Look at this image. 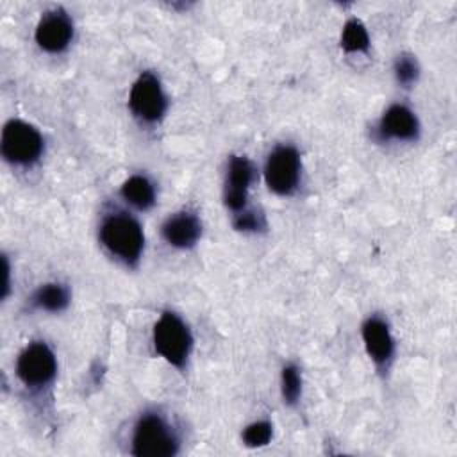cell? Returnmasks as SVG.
<instances>
[{
	"label": "cell",
	"mask_w": 457,
	"mask_h": 457,
	"mask_svg": "<svg viewBox=\"0 0 457 457\" xmlns=\"http://www.w3.org/2000/svg\"><path fill=\"white\" fill-rule=\"evenodd\" d=\"M100 241L114 257L127 264L137 262L145 246L141 225L125 212H112L104 218L100 225Z\"/></svg>",
	"instance_id": "6da1fadb"
},
{
	"label": "cell",
	"mask_w": 457,
	"mask_h": 457,
	"mask_svg": "<svg viewBox=\"0 0 457 457\" xmlns=\"http://www.w3.org/2000/svg\"><path fill=\"white\" fill-rule=\"evenodd\" d=\"M193 337L187 325L175 312H162L154 325L155 352L175 368H184L191 352Z\"/></svg>",
	"instance_id": "7a4b0ae2"
},
{
	"label": "cell",
	"mask_w": 457,
	"mask_h": 457,
	"mask_svg": "<svg viewBox=\"0 0 457 457\" xmlns=\"http://www.w3.org/2000/svg\"><path fill=\"white\" fill-rule=\"evenodd\" d=\"M179 450V439L171 427L159 414H145L139 418L134 437L132 453L137 457H171Z\"/></svg>",
	"instance_id": "3957f363"
},
{
	"label": "cell",
	"mask_w": 457,
	"mask_h": 457,
	"mask_svg": "<svg viewBox=\"0 0 457 457\" xmlns=\"http://www.w3.org/2000/svg\"><path fill=\"white\" fill-rule=\"evenodd\" d=\"M2 155L12 164H30L43 152V137L36 127L21 120H11L2 130Z\"/></svg>",
	"instance_id": "277c9868"
},
{
	"label": "cell",
	"mask_w": 457,
	"mask_h": 457,
	"mask_svg": "<svg viewBox=\"0 0 457 457\" xmlns=\"http://www.w3.org/2000/svg\"><path fill=\"white\" fill-rule=\"evenodd\" d=\"M300 155L289 145L277 146L266 161L264 177L268 187L277 195H291L300 180Z\"/></svg>",
	"instance_id": "5b68a950"
},
{
	"label": "cell",
	"mask_w": 457,
	"mask_h": 457,
	"mask_svg": "<svg viewBox=\"0 0 457 457\" xmlns=\"http://www.w3.org/2000/svg\"><path fill=\"white\" fill-rule=\"evenodd\" d=\"M129 105L134 116H137L141 121L154 123L161 120L166 111V96L159 79L154 73L145 71L137 77L129 95Z\"/></svg>",
	"instance_id": "8992f818"
},
{
	"label": "cell",
	"mask_w": 457,
	"mask_h": 457,
	"mask_svg": "<svg viewBox=\"0 0 457 457\" xmlns=\"http://www.w3.org/2000/svg\"><path fill=\"white\" fill-rule=\"evenodd\" d=\"M57 371L54 352L43 341L29 345L18 357L16 373L25 386L41 387L52 382Z\"/></svg>",
	"instance_id": "52a82bcc"
},
{
	"label": "cell",
	"mask_w": 457,
	"mask_h": 457,
	"mask_svg": "<svg viewBox=\"0 0 457 457\" xmlns=\"http://www.w3.org/2000/svg\"><path fill=\"white\" fill-rule=\"evenodd\" d=\"M253 179V166L246 157L234 155L227 166L223 200L228 209L239 212L246 205L248 189Z\"/></svg>",
	"instance_id": "ba28073f"
},
{
	"label": "cell",
	"mask_w": 457,
	"mask_h": 457,
	"mask_svg": "<svg viewBox=\"0 0 457 457\" xmlns=\"http://www.w3.org/2000/svg\"><path fill=\"white\" fill-rule=\"evenodd\" d=\"M73 37V23L62 11H50L46 12L37 27H36V41L37 45L50 52L57 54L64 50Z\"/></svg>",
	"instance_id": "9c48e42d"
},
{
	"label": "cell",
	"mask_w": 457,
	"mask_h": 457,
	"mask_svg": "<svg viewBox=\"0 0 457 457\" xmlns=\"http://www.w3.org/2000/svg\"><path fill=\"white\" fill-rule=\"evenodd\" d=\"M420 132L418 120L411 109L405 105H391L378 123V134L386 139H402L411 141L416 139Z\"/></svg>",
	"instance_id": "30bf717a"
},
{
	"label": "cell",
	"mask_w": 457,
	"mask_h": 457,
	"mask_svg": "<svg viewBox=\"0 0 457 457\" xmlns=\"http://www.w3.org/2000/svg\"><path fill=\"white\" fill-rule=\"evenodd\" d=\"M362 341L368 355L378 364L384 366L393 355V337L387 323L382 318H368L362 325Z\"/></svg>",
	"instance_id": "8fae6325"
},
{
	"label": "cell",
	"mask_w": 457,
	"mask_h": 457,
	"mask_svg": "<svg viewBox=\"0 0 457 457\" xmlns=\"http://www.w3.org/2000/svg\"><path fill=\"white\" fill-rule=\"evenodd\" d=\"M202 234L200 220L191 212H177L162 223V237L175 248L193 246Z\"/></svg>",
	"instance_id": "7c38bea8"
},
{
	"label": "cell",
	"mask_w": 457,
	"mask_h": 457,
	"mask_svg": "<svg viewBox=\"0 0 457 457\" xmlns=\"http://www.w3.org/2000/svg\"><path fill=\"white\" fill-rule=\"evenodd\" d=\"M120 193L130 205H134L137 209H148L155 202V189H154L152 182L143 175L129 177L123 182Z\"/></svg>",
	"instance_id": "4fadbf2b"
},
{
	"label": "cell",
	"mask_w": 457,
	"mask_h": 457,
	"mask_svg": "<svg viewBox=\"0 0 457 457\" xmlns=\"http://www.w3.org/2000/svg\"><path fill=\"white\" fill-rule=\"evenodd\" d=\"M34 303L45 311L59 312L70 303V293L61 284H45L36 291Z\"/></svg>",
	"instance_id": "5bb4252c"
},
{
	"label": "cell",
	"mask_w": 457,
	"mask_h": 457,
	"mask_svg": "<svg viewBox=\"0 0 457 457\" xmlns=\"http://www.w3.org/2000/svg\"><path fill=\"white\" fill-rule=\"evenodd\" d=\"M341 46L346 52H364L370 46V36L361 20L352 18L345 23L341 32Z\"/></svg>",
	"instance_id": "9a60e30c"
},
{
	"label": "cell",
	"mask_w": 457,
	"mask_h": 457,
	"mask_svg": "<svg viewBox=\"0 0 457 457\" xmlns=\"http://www.w3.org/2000/svg\"><path fill=\"white\" fill-rule=\"evenodd\" d=\"M280 389L284 402L296 403L302 395V377L300 370L295 364H286L280 375Z\"/></svg>",
	"instance_id": "2e32d148"
},
{
	"label": "cell",
	"mask_w": 457,
	"mask_h": 457,
	"mask_svg": "<svg viewBox=\"0 0 457 457\" xmlns=\"http://www.w3.org/2000/svg\"><path fill=\"white\" fill-rule=\"evenodd\" d=\"M273 436V427L268 421H255L250 423L245 430H243V443L250 448H257V446H264L270 443Z\"/></svg>",
	"instance_id": "e0dca14e"
},
{
	"label": "cell",
	"mask_w": 457,
	"mask_h": 457,
	"mask_svg": "<svg viewBox=\"0 0 457 457\" xmlns=\"http://www.w3.org/2000/svg\"><path fill=\"white\" fill-rule=\"evenodd\" d=\"M395 75H396V80L403 86H411L418 80V75H420V68H418V62L412 55H407V54H402L398 55V59L395 61Z\"/></svg>",
	"instance_id": "ac0fdd59"
},
{
	"label": "cell",
	"mask_w": 457,
	"mask_h": 457,
	"mask_svg": "<svg viewBox=\"0 0 457 457\" xmlns=\"http://www.w3.org/2000/svg\"><path fill=\"white\" fill-rule=\"evenodd\" d=\"M234 227L237 230H257L262 227V218L255 211H239L234 218Z\"/></svg>",
	"instance_id": "d6986e66"
},
{
	"label": "cell",
	"mask_w": 457,
	"mask_h": 457,
	"mask_svg": "<svg viewBox=\"0 0 457 457\" xmlns=\"http://www.w3.org/2000/svg\"><path fill=\"white\" fill-rule=\"evenodd\" d=\"M9 291V262H7V257H4V291H2V296H5Z\"/></svg>",
	"instance_id": "ffe728a7"
}]
</instances>
